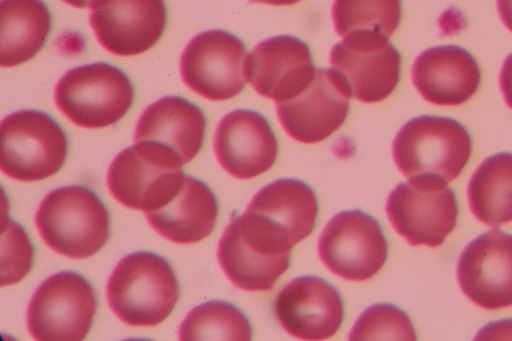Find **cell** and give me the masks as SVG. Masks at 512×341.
<instances>
[{
    "mask_svg": "<svg viewBox=\"0 0 512 341\" xmlns=\"http://www.w3.org/2000/svg\"><path fill=\"white\" fill-rule=\"evenodd\" d=\"M217 255L231 282L248 291L270 290L290 263V258L271 255L250 242L232 223L223 232Z\"/></svg>",
    "mask_w": 512,
    "mask_h": 341,
    "instance_id": "cell-23",
    "label": "cell"
},
{
    "mask_svg": "<svg viewBox=\"0 0 512 341\" xmlns=\"http://www.w3.org/2000/svg\"><path fill=\"white\" fill-rule=\"evenodd\" d=\"M464 294L489 310L512 306V235L492 229L470 242L457 264Z\"/></svg>",
    "mask_w": 512,
    "mask_h": 341,
    "instance_id": "cell-13",
    "label": "cell"
},
{
    "mask_svg": "<svg viewBox=\"0 0 512 341\" xmlns=\"http://www.w3.org/2000/svg\"><path fill=\"white\" fill-rule=\"evenodd\" d=\"M91 8L90 24L99 43L115 55L143 53L165 30L164 0H95Z\"/></svg>",
    "mask_w": 512,
    "mask_h": 341,
    "instance_id": "cell-14",
    "label": "cell"
},
{
    "mask_svg": "<svg viewBox=\"0 0 512 341\" xmlns=\"http://www.w3.org/2000/svg\"><path fill=\"white\" fill-rule=\"evenodd\" d=\"M386 212L393 228L411 245H441L454 229L458 205L449 187L399 183L390 193Z\"/></svg>",
    "mask_w": 512,
    "mask_h": 341,
    "instance_id": "cell-12",
    "label": "cell"
},
{
    "mask_svg": "<svg viewBox=\"0 0 512 341\" xmlns=\"http://www.w3.org/2000/svg\"><path fill=\"white\" fill-rule=\"evenodd\" d=\"M6 219L2 233V286L20 281L33 262V247L25 230L10 218Z\"/></svg>",
    "mask_w": 512,
    "mask_h": 341,
    "instance_id": "cell-28",
    "label": "cell"
},
{
    "mask_svg": "<svg viewBox=\"0 0 512 341\" xmlns=\"http://www.w3.org/2000/svg\"><path fill=\"white\" fill-rule=\"evenodd\" d=\"M330 63L350 96L365 103L387 98L400 79L401 55L388 38L380 35L344 37L333 46Z\"/></svg>",
    "mask_w": 512,
    "mask_h": 341,
    "instance_id": "cell-10",
    "label": "cell"
},
{
    "mask_svg": "<svg viewBox=\"0 0 512 341\" xmlns=\"http://www.w3.org/2000/svg\"><path fill=\"white\" fill-rule=\"evenodd\" d=\"M474 216L488 226L512 220V153L484 160L473 173L467 190Z\"/></svg>",
    "mask_w": 512,
    "mask_h": 341,
    "instance_id": "cell-24",
    "label": "cell"
},
{
    "mask_svg": "<svg viewBox=\"0 0 512 341\" xmlns=\"http://www.w3.org/2000/svg\"><path fill=\"white\" fill-rule=\"evenodd\" d=\"M499 79L504 99L512 109V53L504 61Z\"/></svg>",
    "mask_w": 512,
    "mask_h": 341,
    "instance_id": "cell-29",
    "label": "cell"
},
{
    "mask_svg": "<svg viewBox=\"0 0 512 341\" xmlns=\"http://www.w3.org/2000/svg\"><path fill=\"white\" fill-rule=\"evenodd\" d=\"M246 210L262 216L295 245L313 231L318 203L308 184L284 178L260 189Z\"/></svg>",
    "mask_w": 512,
    "mask_h": 341,
    "instance_id": "cell-21",
    "label": "cell"
},
{
    "mask_svg": "<svg viewBox=\"0 0 512 341\" xmlns=\"http://www.w3.org/2000/svg\"><path fill=\"white\" fill-rule=\"evenodd\" d=\"M401 0H334L332 18L341 37L375 34L389 37L401 20Z\"/></svg>",
    "mask_w": 512,
    "mask_h": 341,
    "instance_id": "cell-26",
    "label": "cell"
},
{
    "mask_svg": "<svg viewBox=\"0 0 512 341\" xmlns=\"http://www.w3.org/2000/svg\"><path fill=\"white\" fill-rule=\"evenodd\" d=\"M0 65L13 67L32 59L45 45L52 16L43 0H1Z\"/></svg>",
    "mask_w": 512,
    "mask_h": 341,
    "instance_id": "cell-22",
    "label": "cell"
},
{
    "mask_svg": "<svg viewBox=\"0 0 512 341\" xmlns=\"http://www.w3.org/2000/svg\"><path fill=\"white\" fill-rule=\"evenodd\" d=\"M472 142L466 128L455 119L422 115L409 120L393 142V158L409 182L445 187L463 170Z\"/></svg>",
    "mask_w": 512,
    "mask_h": 341,
    "instance_id": "cell-1",
    "label": "cell"
},
{
    "mask_svg": "<svg viewBox=\"0 0 512 341\" xmlns=\"http://www.w3.org/2000/svg\"><path fill=\"white\" fill-rule=\"evenodd\" d=\"M282 327L302 340H324L340 328L343 301L338 290L325 279L305 275L287 283L274 303Z\"/></svg>",
    "mask_w": 512,
    "mask_h": 341,
    "instance_id": "cell-15",
    "label": "cell"
},
{
    "mask_svg": "<svg viewBox=\"0 0 512 341\" xmlns=\"http://www.w3.org/2000/svg\"><path fill=\"white\" fill-rule=\"evenodd\" d=\"M214 151L220 165L232 176L249 179L275 163L278 141L268 120L259 112L237 109L219 122Z\"/></svg>",
    "mask_w": 512,
    "mask_h": 341,
    "instance_id": "cell-16",
    "label": "cell"
},
{
    "mask_svg": "<svg viewBox=\"0 0 512 341\" xmlns=\"http://www.w3.org/2000/svg\"><path fill=\"white\" fill-rule=\"evenodd\" d=\"M318 253L336 275L363 281L382 268L388 245L377 220L356 209L340 212L328 222L319 238Z\"/></svg>",
    "mask_w": 512,
    "mask_h": 341,
    "instance_id": "cell-8",
    "label": "cell"
},
{
    "mask_svg": "<svg viewBox=\"0 0 512 341\" xmlns=\"http://www.w3.org/2000/svg\"><path fill=\"white\" fill-rule=\"evenodd\" d=\"M68 153L64 129L49 114L33 109L14 112L0 124V167L20 181H38L57 173Z\"/></svg>",
    "mask_w": 512,
    "mask_h": 341,
    "instance_id": "cell-4",
    "label": "cell"
},
{
    "mask_svg": "<svg viewBox=\"0 0 512 341\" xmlns=\"http://www.w3.org/2000/svg\"><path fill=\"white\" fill-rule=\"evenodd\" d=\"M67 4L77 8L91 7L95 0H63Z\"/></svg>",
    "mask_w": 512,
    "mask_h": 341,
    "instance_id": "cell-33",
    "label": "cell"
},
{
    "mask_svg": "<svg viewBox=\"0 0 512 341\" xmlns=\"http://www.w3.org/2000/svg\"><path fill=\"white\" fill-rule=\"evenodd\" d=\"M497 8L501 20L512 31V0H497Z\"/></svg>",
    "mask_w": 512,
    "mask_h": 341,
    "instance_id": "cell-31",
    "label": "cell"
},
{
    "mask_svg": "<svg viewBox=\"0 0 512 341\" xmlns=\"http://www.w3.org/2000/svg\"><path fill=\"white\" fill-rule=\"evenodd\" d=\"M35 223L49 247L74 259L94 255L110 236L107 208L93 190L83 185L64 186L48 193Z\"/></svg>",
    "mask_w": 512,
    "mask_h": 341,
    "instance_id": "cell-3",
    "label": "cell"
},
{
    "mask_svg": "<svg viewBox=\"0 0 512 341\" xmlns=\"http://www.w3.org/2000/svg\"><path fill=\"white\" fill-rule=\"evenodd\" d=\"M249 1L251 3L258 2V3L281 6V5H292V4L299 2L300 0H249Z\"/></svg>",
    "mask_w": 512,
    "mask_h": 341,
    "instance_id": "cell-32",
    "label": "cell"
},
{
    "mask_svg": "<svg viewBox=\"0 0 512 341\" xmlns=\"http://www.w3.org/2000/svg\"><path fill=\"white\" fill-rule=\"evenodd\" d=\"M179 296V283L170 263L148 251L122 258L107 284L109 306L131 326L161 323L173 311Z\"/></svg>",
    "mask_w": 512,
    "mask_h": 341,
    "instance_id": "cell-2",
    "label": "cell"
},
{
    "mask_svg": "<svg viewBox=\"0 0 512 341\" xmlns=\"http://www.w3.org/2000/svg\"><path fill=\"white\" fill-rule=\"evenodd\" d=\"M218 212L216 196L209 186L185 174L168 199L145 215L151 227L162 237L189 244L211 234Z\"/></svg>",
    "mask_w": 512,
    "mask_h": 341,
    "instance_id": "cell-19",
    "label": "cell"
},
{
    "mask_svg": "<svg viewBox=\"0 0 512 341\" xmlns=\"http://www.w3.org/2000/svg\"><path fill=\"white\" fill-rule=\"evenodd\" d=\"M348 89L332 68H316L310 82L294 96L276 102L277 115L289 136L317 143L332 135L349 111Z\"/></svg>",
    "mask_w": 512,
    "mask_h": 341,
    "instance_id": "cell-11",
    "label": "cell"
},
{
    "mask_svg": "<svg viewBox=\"0 0 512 341\" xmlns=\"http://www.w3.org/2000/svg\"><path fill=\"white\" fill-rule=\"evenodd\" d=\"M183 174L181 169L152 159L134 144L114 158L108 170L107 185L121 204L147 212L163 202Z\"/></svg>",
    "mask_w": 512,
    "mask_h": 341,
    "instance_id": "cell-20",
    "label": "cell"
},
{
    "mask_svg": "<svg viewBox=\"0 0 512 341\" xmlns=\"http://www.w3.org/2000/svg\"><path fill=\"white\" fill-rule=\"evenodd\" d=\"M481 80L475 58L464 48L441 45L423 51L414 61L412 81L430 103L455 106L471 98Z\"/></svg>",
    "mask_w": 512,
    "mask_h": 341,
    "instance_id": "cell-18",
    "label": "cell"
},
{
    "mask_svg": "<svg viewBox=\"0 0 512 341\" xmlns=\"http://www.w3.org/2000/svg\"><path fill=\"white\" fill-rule=\"evenodd\" d=\"M206 130L203 111L181 96H164L138 119L134 142L174 168H181L200 151Z\"/></svg>",
    "mask_w": 512,
    "mask_h": 341,
    "instance_id": "cell-7",
    "label": "cell"
},
{
    "mask_svg": "<svg viewBox=\"0 0 512 341\" xmlns=\"http://www.w3.org/2000/svg\"><path fill=\"white\" fill-rule=\"evenodd\" d=\"M349 340H416L409 316L391 304L368 307L357 319Z\"/></svg>",
    "mask_w": 512,
    "mask_h": 341,
    "instance_id": "cell-27",
    "label": "cell"
},
{
    "mask_svg": "<svg viewBox=\"0 0 512 341\" xmlns=\"http://www.w3.org/2000/svg\"><path fill=\"white\" fill-rule=\"evenodd\" d=\"M246 47L230 32L213 29L195 36L180 60L184 83L214 101L227 100L245 87Z\"/></svg>",
    "mask_w": 512,
    "mask_h": 341,
    "instance_id": "cell-9",
    "label": "cell"
},
{
    "mask_svg": "<svg viewBox=\"0 0 512 341\" xmlns=\"http://www.w3.org/2000/svg\"><path fill=\"white\" fill-rule=\"evenodd\" d=\"M184 341L240 340L252 338L248 318L231 303L212 300L193 308L179 328Z\"/></svg>",
    "mask_w": 512,
    "mask_h": 341,
    "instance_id": "cell-25",
    "label": "cell"
},
{
    "mask_svg": "<svg viewBox=\"0 0 512 341\" xmlns=\"http://www.w3.org/2000/svg\"><path fill=\"white\" fill-rule=\"evenodd\" d=\"M96 293L90 282L72 271L46 279L34 292L27 310V327L36 340L80 341L93 322Z\"/></svg>",
    "mask_w": 512,
    "mask_h": 341,
    "instance_id": "cell-6",
    "label": "cell"
},
{
    "mask_svg": "<svg viewBox=\"0 0 512 341\" xmlns=\"http://www.w3.org/2000/svg\"><path fill=\"white\" fill-rule=\"evenodd\" d=\"M490 332L493 339H512V319L492 323Z\"/></svg>",
    "mask_w": 512,
    "mask_h": 341,
    "instance_id": "cell-30",
    "label": "cell"
},
{
    "mask_svg": "<svg viewBox=\"0 0 512 341\" xmlns=\"http://www.w3.org/2000/svg\"><path fill=\"white\" fill-rule=\"evenodd\" d=\"M133 100L134 88L127 74L106 62L70 69L55 88L58 109L84 128L115 124L128 112Z\"/></svg>",
    "mask_w": 512,
    "mask_h": 341,
    "instance_id": "cell-5",
    "label": "cell"
},
{
    "mask_svg": "<svg viewBox=\"0 0 512 341\" xmlns=\"http://www.w3.org/2000/svg\"><path fill=\"white\" fill-rule=\"evenodd\" d=\"M315 69L309 46L291 35L274 36L260 42L244 63L245 79L260 95L276 102L302 90Z\"/></svg>",
    "mask_w": 512,
    "mask_h": 341,
    "instance_id": "cell-17",
    "label": "cell"
}]
</instances>
